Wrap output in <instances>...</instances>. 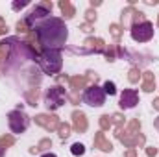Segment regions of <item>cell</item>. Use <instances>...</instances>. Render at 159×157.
<instances>
[{
  "mask_svg": "<svg viewBox=\"0 0 159 157\" xmlns=\"http://www.w3.org/2000/svg\"><path fill=\"white\" fill-rule=\"evenodd\" d=\"M35 34H37L39 44L44 50H59L69 37L65 22L56 17H48V19L41 20L35 26Z\"/></svg>",
  "mask_w": 159,
  "mask_h": 157,
  "instance_id": "6da1fadb",
  "label": "cell"
},
{
  "mask_svg": "<svg viewBox=\"0 0 159 157\" xmlns=\"http://www.w3.org/2000/svg\"><path fill=\"white\" fill-rule=\"evenodd\" d=\"M37 63L46 74H56L61 70V52L59 50H43L37 56Z\"/></svg>",
  "mask_w": 159,
  "mask_h": 157,
  "instance_id": "7a4b0ae2",
  "label": "cell"
},
{
  "mask_svg": "<svg viewBox=\"0 0 159 157\" xmlns=\"http://www.w3.org/2000/svg\"><path fill=\"white\" fill-rule=\"evenodd\" d=\"M81 100L83 104L91 105V107H102L106 104V92H104V87H98V85H91L83 91L81 94Z\"/></svg>",
  "mask_w": 159,
  "mask_h": 157,
  "instance_id": "3957f363",
  "label": "cell"
},
{
  "mask_svg": "<svg viewBox=\"0 0 159 157\" xmlns=\"http://www.w3.org/2000/svg\"><path fill=\"white\" fill-rule=\"evenodd\" d=\"M7 124L13 133H24L30 126V117L22 109H15L7 115Z\"/></svg>",
  "mask_w": 159,
  "mask_h": 157,
  "instance_id": "277c9868",
  "label": "cell"
},
{
  "mask_svg": "<svg viewBox=\"0 0 159 157\" xmlns=\"http://www.w3.org/2000/svg\"><path fill=\"white\" fill-rule=\"evenodd\" d=\"M67 100V94H65V89L63 87H50L46 92H44V104L48 109H59Z\"/></svg>",
  "mask_w": 159,
  "mask_h": 157,
  "instance_id": "5b68a950",
  "label": "cell"
},
{
  "mask_svg": "<svg viewBox=\"0 0 159 157\" xmlns=\"http://www.w3.org/2000/svg\"><path fill=\"white\" fill-rule=\"evenodd\" d=\"M131 37L137 43H146L154 37V24L148 22V20H141V22H135L131 26Z\"/></svg>",
  "mask_w": 159,
  "mask_h": 157,
  "instance_id": "8992f818",
  "label": "cell"
},
{
  "mask_svg": "<svg viewBox=\"0 0 159 157\" xmlns=\"http://www.w3.org/2000/svg\"><path fill=\"white\" fill-rule=\"evenodd\" d=\"M137 102H139V94L133 89H126L120 94V107L122 109H131V107L137 105Z\"/></svg>",
  "mask_w": 159,
  "mask_h": 157,
  "instance_id": "52a82bcc",
  "label": "cell"
},
{
  "mask_svg": "<svg viewBox=\"0 0 159 157\" xmlns=\"http://www.w3.org/2000/svg\"><path fill=\"white\" fill-rule=\"evenodd\" d=\"M129 19H137V22H139V19L144 20V19H143V13L137 11V9H133L131 6L122 11V24H124V26H129Z\"/></svg>",
  "mask_w": 159,
  "mask_h": 157,
  "instance_id": "ba28073f",
  "label": "cell"
},
{
  "mask_svg": "<svg viewBox=\"0 0 159 157\" xmlns=\"http://www.w3.org/2000/svg\"><path fill=\"white\" fill-rule=\"evenodd\" d=\"M74 128L78 129V131H85V128H87V122H85V115L83 113H80V111H76L74 115Z\"/></svg>",
  "mask_w": 159,
  "mask_h": 157,
  "instance_id": "9c48e42d",
  "label": "cell"
},
{
  "mask_svg": "<svg viewBox=\"0 0 159 157\" xmlns=\"http://www.w3.org/2000/svg\"><path fill=\"white\" fill-rule=\"evenodd\" d=\"M59 7H61V11H63V15L67 17V19H70V17H74V6L69 2V0H61L59 2Z\"/></svg>",
  "mask_w": 159,
  "mask_h": 157,
  "instance_id": "30bf717a",
  "label": "cell"
},
{
  "mask_svg": "<svg viewBox=\"0 0 159 157\" xmlns=\"http://www.w3.org/2000/svg\"><path fill=\"white\" fill-rule=\"evenodd\" d=\"M94 144H96L100 150H104V152H111V150H113L111 142H107V141L104 139V135H102V133H98V135H96V139H94Z\"/></svg>",
  "mask_w": 159,
  "mask_h": 157,
  "instance_id": "8fae6325",
  "label": "cell"
},
{
  "mask_svg": "<svg viewBox=\"0 0 159 157\" xmlns=\"http://www.w3.org/2000/svg\"><path fill=\"white\" fill-rule=\"evenodd\" d=\"M37 122H39L41 126H44L46 129H52V128H56V124H57L56 117H50V120H46L44 115H39V117H37Z\"/></svg>",
  "mask_w": 159,
  "mask_h": 157,
  "instance_id": "7c38bea8",
  "label": "cell"
},
{
  "mask_svg": "<svg viewBox=\"0 0 159 157\" xmlns=\"http://www.w3.org/2000/svg\"><path fill=\"white\" fill-rule=\"evenodd\" d=\"M154 85H156V79H154V74L152 72H146V76H144V91L146 92H150V91H154Z\"/></svg>",
  "mask_w": 159,
  "mask_h": 157,
  "instance_id": "4fadbf2b",
  "label": "cell"
},
{
  "mask_svg": "<svg viewBox=\"0 0 159 157\" xmlns=\"http://www.w3.org/2000/svg\"><path fill=\"white\" fill-rule=\"evenodd\" d=\"M104 92H106V94H109V96H113V94H117V89H115V83H113V81H106V83H104Z\"/></svg>",
  "mask_w": 159,
  "mask_h": 157,
  "instance_id": "5bb4252c",
  "label": "cell"
},
{
  "mask_svg": "<svg viewBox=\"0 0 159 157\" xmlns=\"http://www.w3.org/2000/svg\"><path fill=\"white\" fill-rule=\"evenodd\" d=\"M70 152H72V155H83V154H85V146L80 144V142H76V144H72Z\"/></svg>",
  "mask_w": 159,
  "mask_h": 157,
  "instance_id": "9a60e30c",
  "label": "cell"
},
{
  "mask_svg": "<svg viewBox=\"0 0 159 157\" xmlns=\"http://www.w3.org/2000/svg\"><path fill=\"white\" fill-rule=\"evenodd\" d=\"M59 135H61L63 139H67V137L70 135V128H69V124H59Z\"/></svg>",
  "mask_w": 159,
  "mask_h": 157,
  "instance_id": "2e32d148",
  "label": "cell"
},
{
  "mask_svg": "<svg viewBox=\"0 0 159 157\" xmlns=\"http://www.w3.org/2000/svg\"><path fill=\"white\" fill-rule=\"evenodd\" d=\"M111 34H113L115 39H119L120 37V26L119 24H113V26H111Z\"/></svg>",
  "mask_w": 159,
  "mask_h": 157,
  "instance_id": "e0dca14e",
  "label": "cell"
},
{
  "mask_svg": "<svg viewBox=\"0 0 159 157\" xmlns=\"http://www.w3.org/2000/svg\"><path fill=\"white\" fill-rule=\"evenodd\" d=\"M100 124H102V128H104V129H106V128H109V124H111V122H109V117H107V115H106V117H102Z\"/></svg>",
  "mask_w": 159,
  "mask_h": 157,
  "instance_id": "ac0fdd59",
  "label": "cell"
},
{
  "mask_svg": "<svg viewBox=\"0 0 159 157\" xmlns=\"http://www.w3.org/2000/svg\"><path fill=\"white\" fill-rule=\"evenodd\" d=\"M83 83H85L83 78H74L72 79V85H74V87H80V85H83Z\"/></svg>",
  "mask_w": 159,
  "mask_h": 157,
  "instance_id": "d6986e66",
  "label": "cell"
},
{
  "mask_svg": "<svg viewBox=\"0 0 159 157\" xmlns=\"http://www.w3.org/2000/svg\"><path fill=\"white\" fill-rule=\"evenodd\" d=\"M6 30H7V26H6V22H4V19L0 17V34H6Z\"/></svg>",
  "mask_w": 159,
  "mask_h": 157,
  "instance_id": "ffe728a7",
  "label": "cell"
},
{
  "mask_svg": "<svg viewBox=\"0 0 159 157\" xmlns=\"http://www.w3.org/2000/svg\"><path fill=\"white\" fill-rule=\"evenodd\" d=\"M96 19V13H93V11H87V20L91 22V20H94Z\"/></svg>",
  "mask_w": 159,
  "mask_h": 157,
  "instance_id": "44dd1931",
  "label": "cell"
},
{
  "mask_svg": "<svg viewBox=\"0 0 159 157\" xmlns=\"http://www.w3.org/2000/svg\"><path fill=\"white\" fill-rule=\"evenodd\" d=\"M129 79H131V81H137V79H139V76H137V70H135V69L131 70V76H129Z\"/></svg>",
  "mask_w": 159,
  "mask_h": 157,
  "instance_id": "7402d4cb",
  "label": "cell"
},
{
  "mask_svg": "<svg viewBox=\"0 0 159 157\" xmlns=\"http://www.w3.org/2000/svg\"><path fill=\"white\" fill-rule=\"evenodd\" d=\"M28 2H20V4H13V9H19V7H24Z\"/></svg>",
  "mask_w": 159,
  "mask_h": 157,
  "instance_id": "603a6c76",
  "label": "cell"
},
{
  "mask_svg": "<svg viewBox=\"0 0 159 157\" xmlns=\"http://www.w3.org/2000/svg\"><path fill=\"white\" fill-rule=\"evenodd\" d=\"M41 157H56V154H43Z\"/></svg>",
  "mask_w": 159,
  "mask_h": 157,
  "instance_id": "cb8c5ba5",
  "label": "cell"
},
{
  "mask_svg": "<svg viewBox=\"0 0 159 157\" xmlns=\"http://www.w3.org/2000/svg\"><path fill=\"white\" fill-rule=\"evenodd\" d=\"M154 105H156V109H159V100H156V104H154Z\"/></svg>",
  "mask_w": 159,
  "mask_h": 157,
  "instance_id": "d4e9b609",
  "label": "cell"
},
{
  "mask_svg": "<svg viewBox=\"0 0 159 157\" xmlns=\"http://www.w3.org/2000/svg\"><path fill=\"white\" fill-rule=\"evenodd\" d=\"M4 155V150H2V148H0V157Z\"/></svg>",
  "mask_w": 159,
  "mask_h": 157,
  "instance_id": "484cf974",
  "label": "cell"
},
{
  "mask_svg": "<svg viewBox=\"0 0 159 157\" xmlns=\"http://www.w3.org/2000/svg\"><path fill=\"white\" fill-rule=\"evenodd\" d=\"M156 126H157V128H159V118H157V120H156Z\"/></svg>",
  "mask_w": 159,
  "mask_h": 157,
  "instance_id": "4316f807",
  "label": "cell"
},
{
  "mask_svg": "<svg viewBox=\"0 0 159 157\" xmlns=\"http://www.w3.org/2000/svg\"><path fill=\"white\" fill-rule=\"evenodd\" d=\"M157 26H159V20H157Z\"/></svg>",
  "mask_w": 159,
  "mask_h": 157,
  "instance_id": "83f0119b",
  "label": "cell"
}]
</instances>
